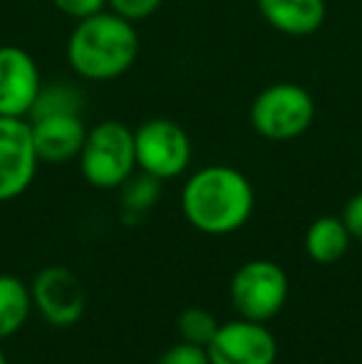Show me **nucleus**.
Here are the masks:
<instances>
[{"instance_id":"1","label":"nucleus","mask_w":362,"mask_h":364,"mask_svg":"<svg viewBox=\"0 0 362 364\" xmlns=\"http://www.w3.org/2000/svg\"><path fill=\"white\" fill-rule=\"evenodd\" d=\"M256 193L246 173L226 164H211L188 176L181 191V211L206 235H228L248 223Z\"/></svg>"},{"instance_id":"2","label":"nucleus","mask_w":362,"mask_h":364,"mask_svg":"<svg viewBox=\"0 0 362 364\" xmlns=\"http://www.w3.org/2000/svg\"><path fill=\"white\" fill-rule=\"evenodd\" d=\"M139 55V33L134 23L115 10H100L78 20L68 40V63L87 82L122 77Z\"/></svg>"},{"instance_id":"3","label":"nucleus","mask_w":362,"mask_h":364,"mask_svg":"<svg viewBox=\"0 0 362 364\" xmlns=\"http://www.w3.org/2000/svg\"><path fill=\"white\" fill-rule=\"evenodd\" d=\"M80 171L95 188H119L137 168L134 129L107 119L87 129L80 151Z\"/></svg>"},{"instance_id":"4","label":"nucleus","mask_w":362,"mask_h":364,"mask_svg":"<svg viewBox=\"0 0 362 364\" xmlns=\"http://www.w3.org/2000/svg\"><path fill=\"white\" fill-rule=\"evenodd\" d=\"M315 119V102L305 87L295 82H275L251 105V127L271 141L303 136Z\"/></svg>"},{"instance_id":"5","label":"nucleus","mask_w":362,"mask_h":364,"mask_svg":"<svg viewBox=\"0 0 362 364\" xmlns=\"http://www.w3.org/2000/svg\"><path fill=\"white\" fill-rule=\"evenodd\" d=\"M290 283L285 270L273 260H248L233 273L228 295L238 317L268 322L285 307Z\"/></svg>"},{"instance_id":"6","label":"nucleus","mask_w":362,"mask_h":364,"mask_svg":"<svg viewBox=\"0 0 362 364\" xmlns=\"http://www.w3.org/2000/svg\"><path fill=\"white\" fill-rule=\"evenodd\" d=\"M137 168L169 181L181 176L191 164V139L171 119H149L134 129Z\"/></svg>"},{"instance_id":"7","label":"nucleus","mask_w":362,"mask_h":364,"mask_svg":"<svg viewBox=\"0 0 362 364\" xmlns=\"http://www.w3.org/2000/svg\"><path fill=\"white\" fill-rule=\"evenodd\" d=\"M38 164L40 156L35 151L30 122L0 114V203L28 191Z\"/></svg>"},{"instance_id":"8","label":"nucleus","mask_w":362,"mask_h":364,"mask_svg":"<svg viewBox=\"0 0 362 364\" xmlns=\"http://www.w3.org/2000/svg\"><path fill=\"white\" fill-rule=\"evenodd\" d=\"M206 352L211 364H275L278 342L263 322L238 317L218 325Z\"/></svg>"},{"instance_id":"9","label":"nucleus","mask_w":362,"mask_h":364,"mask_svg":"<svg viewBox=\"0 0 362 364\" xmlns=\"http://www.w3.org/2000/svg\"><path fill=\"white\" fill-rule=\"evenodd\" d=\"M33 307L55 327H70L85 315L87 295L85 285L73 270L63 265H48L33 278L30 285Z\"/></svg>"},{"instance_id":"10","label":"nucleus","mask_w":362,"mask_h":364,"mask_svg":"<svg viewBox=\"0 0 362 364\" xmlns=\"http://www.w3.org/2000/svg\"><path fill=\"white\" fill-rule=\"evenodd\" d=\"M43 90L38 63L18 45L0 48V114L28 119L35 100Z\"/></svg>"},{"instance_id":"11","label":"nucleus","mask_w":362,"mask_h":364,"mask_svg":"<svg viewBox=\"0 0 362 364\" xmlns=\"http://www.w3.org/2000/svg\"><path fill=\"white\" fill-rule=\"evenodd\" d=\"M35 151L40 161L65 164L80 156L87 139V127L82 122V112H58V114L30 117Z\"/></svg>"},{"instance_id":"12","label":"nucleus","mask_w":362,"mask_h":364,"mask_svg":"<svg viewBox=\"0 0 362 364\" xmlns=\"http://www.w3.org/2000/svg\"><path fill=\"white\" fill-rule=\"evenodd\" d=\"M258 13L273 30L290 38L313 35L325 23V0H256Z\"/></svg>"},{"instance_id":"13","label":"nucleus","mask_w":362,"mask_h":364,"mask_svg":"<svg viewBox=\"0 0 362 364\" xmlns=\"http://www.w3.org/2000/svg\"><path fill=\"white\" fill-rule=\"evenodd\" d=\"M350 240H353V235H350L345 220L338 216L315 218L305 230V250L320 265H333L340 258H345Z\"/></svg>"},{"instance_id":"14","label":"nucleus","mask_w":362,"mask_h":364,"mask_svg":"<svg viewBox=\"0 0 362 364\" xmlns=\"http://www.w3.org/2000/svg\"><path fill=\"white\" fill-rule=\"evenodd\" d=\"M33 310L30 285L15 275H0V340L18 335Z\"/></svg>"},{"instance_id":"15","label":"nucleus","mask_w":362,"mask_h":364,"mask_svg":"<svg viewBox=\"0 0 362 364\" xmlns=\"http://www.w3.org/2000/svg\"><path fill=\"white\" fill-rule=\"evenodd\" d=\"M159 196H161V178L151 176L147 171L132 173L119 186L122 213H124L127 220L142 218L144 213H149L156 206Z\"/></svg>"},{"instance_id":"16","label":"nucleus","mask_w":362,"mask_h":364,"mask_svg":"<svg viewBox=\"0 0 362 364\" xmlns=\"http://www.w3.org/2000/svg\"><path fill=\"white\" fill-rule=\"evenodd\" d=\"M82 92L78 87L68 85V82H58V85H43L38 100H35L30 117L40 114H58V112H82Z\"/></svg>"},{"instance_id":"17","label":"nucleus","mask_w":362,"mask_h":364,"mask_svg":"<svg viewBox=\"0 0 362 364\" xmlns=\"http://www.w3.org/2000/svg\"><path fill=\"white\" fill-rule=\"evenodd\" d=\"M176 327H179V337L183 342L208 347V342L218 332V320L208 310H203V307H188V310H183L179 315Z\"/></svg>"},{"instance_id":"18","label":"nucleus","mask_w":362,"mask_h":364,"mask_svg":"<svg viewBox=\"0 0 362 364\" xmlns=\"http://www.w3.org/2000/svg\"><path fill=\"white\" fill-rule=\"evenodd\" d=\"M156 364H211L208 362V352L206 347L191 345V342H176L171 345L164 355L159 357Z\"/></svg>"},{"instance_id":"19","label":"nucleus","mask_w":362,"mask_h":364,"mask_svg":"<svg viewBox=\"0 0 362 364\" xmlns=\"http://www.w3.org/2000/svg\"><path fill=\"white\" fill-rule=\"evenodd\" d=\"M161 3H164V0H107L110 10H115L117 15L132 20V23L154 15L156 10L161 8Z\"/></svg>"},{"instance_id":"20","label":"nucleus","mask_w":362,"mask_h":364,"mask_svg":"<svg viewBox=\"0 0 362 364\" xmlns=\"http://www.w3.org/2000/svg\"><path fill=\"white\" fill-rule=\"evenodd\" d=\"M53 5L60 10V13L70 15L75 20L90 18V15L100 13V10L107 8V0H53Z\"/></svg>"},{"instance_id":"21","label":"nucleus","mask_w":362,"mask_h":364,"mask_svg":"<svg viewBox=\"0 0 362 364\" xmlns=\"http://www.w3.org/2000/svg\"><path fill=\"white\" fill-rule=\"evenodd\" d=\"M340 218L345 220L350 235H353L355 240H362V191L355 193V196L345 203V211Z\"/></svg>"},{"instance_id":"22","label":"nucleus","mask_w":362,"mask_h":364,"mask_svg":"<svg viewBox=\"0 0 362 364\" xmlns=\"http://www.w3.org/2000/svg\"><path fill=\"white\" fill-rule=\"evenodd\" d=\"M0 364H8V360H5V352L0 350Z\"/></svg>"}]
</instances>
